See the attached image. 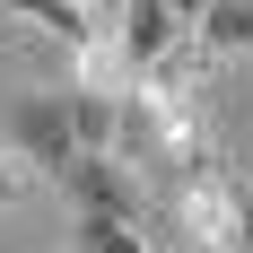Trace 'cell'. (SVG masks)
I'll return each instance as SVG.
<instances>
[{
  "label": "cell",
  "instance_id": "cell-4",
  "mask_svg": "<svg viewBox=\"0 0 253 253\" xmlns=\"http://www.w3.org/2000/svg\"><path fill=\"white\" fill-rule=\"evenodd\" d=\"M210 52H253V0H201V18H192Z\"/></svg>",
  "mask_w": 253,
  "mask_h": 253
},
{
  "label": "cell",
  "instance_id": "cell-5",
  "mask_svg": "<svg viewBox=\"0 0 253 253\" xmlns=\"http://www.w3.org/2000/svg\"><path fill=\"white\" fill-rule=\"evenodd\" d=\"M79 245L87 253H131L140 245V218H79Z\"/></svg>",
  "mask_w": 253,
  "mask_h": 253
},
{
  "label": "cell",
  "instance_id": "cell-6",
  "mask_svg": "<svg viewBox=\"0 0 253 253\" xmlns=\"http://www.w3.org/2000/svg\"><path fill=\"white\" fill-rule=\"evenodd\" d=\"M79 9H87V18H114V9H123V0H79Z\"/></svg>",
  "mask_w": 253,
  "mask_h": 253
},
{
  "label": "cell",
  "instance_id": "cell-1",
  "mask_svg": "<svg viewBox=\"0 0 253 253\" xmlns=\"http://www.w3.org/2000/svg\"><path fill=\"white\" fill-rule=\"evenodd\" d=\"M157 227L166 245H245V183L227 175V157L192 140V149L157 157Z\"/></svg>",
  "mask_w": 253,
  "mask_h": 253
},
{
  "label": "cell",
  "instance_id": "cell-3",
  "mask_svg": "<svg viewBox=\"0 0 253 253\" xmlns=\"http://www.w3.org/2000/svg\"><path fill=\"white\" fill-rule=\"evenodd\" d=\"M0 9L26 18V26H44V35H61L79 61H105V35H96V18H87L79 0H0Z\"/></svg>",
  "mask_w": 253,
  "mask_h": 253
},
{
  "label": "cell",
  "instance_id": "cell-7",
  "mask_svg": "<svg viewBox=\"0 0 253 253\" xmlns=\"http://www.w3.org/2000/svg\"><path fill=\"white\" fill-rule=\"evenodd\" d=\"M0 201H18V175H9V166H0Z\"/></svg>",
  "mask_w": 253,
  "mask_h": 253
},
{
  "label": "cell",
  "instance_id": "cell-2",
  "mask_svg": "<svg viewBox=\"0 0 253 253\" xmlns=\"http://www.w3.org/2000/svg\"><path fill=\"white\" fill-rule=\"evenodd\" d=\"M18 149L35 166H61V157H87V149H114V87L79 79V87H44V96L18 105Z\"/></svg>",
  "mask_w": 253,
  "mask_h": 253
}]
</instances>
